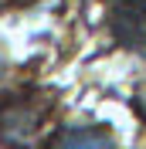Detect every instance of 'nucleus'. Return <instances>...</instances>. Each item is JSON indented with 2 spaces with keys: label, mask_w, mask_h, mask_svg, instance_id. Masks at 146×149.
Returning <instances> with one entry per match:
<instances>
[{
  "label": "nucleus",
  "mask_w": 146,
  "mask_h": 149,
  "mask_svg": "<svg viewBox=\"0 0 146 149\" xmlns=\"http://www.w3.org/2000/svg\"><path fill=\"white\" fill-rule=\"evenodd\" d=\"M44 109L34 105L31 98H4L0 102V142L20 149L34 139L37 125H41Z\"/></svg>",
  "instance_id": "1"
},
{
  "label": "nucleus",
  "mask_w": 146,
  "mask_h": 149,
  "mask_svg": "<svg viewBox=\"0 0 146 149\" xmlns=\"http://www.w3.org/2000/svg\"><path fill=\"white\" fill-rule=\"evenodd\" d=\"M112 31L122 44L146 47V0H116L112 3Z\"/></svg>",
  "instance_id": "2"
},
{
  "label": "nucleus",
  "mask_w": 146,
  "mask_h": 149,
  "mask_svg": "<svg viewBox=\"0 0 146 149\" xmlns=\"http://www.w3.org/2000/svg\"><path fill=\"white\" fill-rule=\"evenodd\" d=\"M48 149H116V142L109 132H99V129H72L51 139Z\"/></svg>",
  "instance_id": "3"
},
{
  "label": "nucleus",
  "mask_w": 146,
  "mask_h": 149,
  "mask_svg": "<svg viewBox=\"0 0 146 149\" xmlns=\"http://www.w3.org/2000/svg\"><path fill=\"white\" fill-rule=\"evenodd\" d=\"M136 105H139V112H143V115H146V88H143V92L136 95Z\"/></svg>",
  "instance_id": "4"
},
{
  "label": "nucleus",
  "mask_w": 146,
  "mask_h": 149,
  "mask_svg": "<svg viewBox=\"0 0 146 149\" xmlns=\"http://www.w3.org/2000/svg\"><path fill=\"white\" fill-rule=\"evenodd\" d=\"M0 71H4V58H0Z\"/></svg>",
  "instance_id": "5"
}]
</instances>
